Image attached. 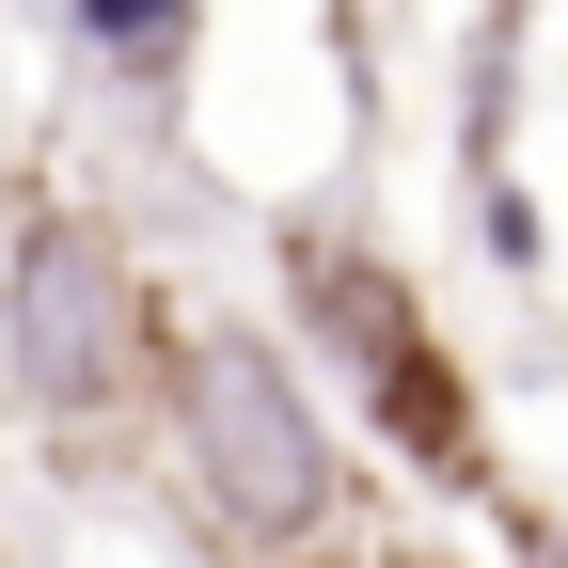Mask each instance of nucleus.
Instances as JSON below:
<instances>
[{"mask_svg":"<svg viewBox=\"0 0 568 568\" xmlns=\"http://www.w3.org/2000/svg\"><path fill=\"white\" fill-rule=\"evenodd\" d=\"M205 0H63V32H80L111 80H174V48H190Z\"/></svg>","mask_w":568,"mask_h":568,"instance_id":"20e7f679","label":"nucleus"},{"mask_svg":"<svg viewBox=\"0 0 568 568\" xmlns=\"http://www.w3.org/2000/svg\"><path fill=\"white\" fill-rule=\"evenodd\" d=\"M159 426H174L190 521L222 537V552H253V568H301L316 537H347V506H364V474H347L332 410H316V379H301V347H268L253 316L174 332Z\"/></svg>","mask_w":568,"mask_h":568,"instance_id":"f257e3e1","label":"nucleus"},{"mask_svg":"<svg viewBox=\"0 0 568 568\" xmlns=\"http://www.w3.org/2000/svg\"><path fill=\"white\" fill-rule=\"evenodd\" d=\"M284 268H301V347H332L395 443L443 474V489H474V395H458V364H443V332H426V301H410L379 253H332V237L284 253Z\"/></svg>","mask_w":568,"mask_h":568,"instance_id":"7ed1b4c3","label":"nucleus"},{"mask_svg":"<svg viewBox=\"0 0 568 568\" xmlns=\"http://www.w3.org/2000/svg\"><path fill=\"white\" fill-rule=\"evenodd\" d=\"M0 379L48 443H111L174 395V332L142 301L126 237L63 190H17L0 205Z\"/></svg>","mask_w":568,"mask_h":568,"instance_id":"f03ea898","label":"nucleus"},{"mask_svg":"<svg viewBox=\"0 0 568 568\" xmlns=\"http://www.w3.org/2000/svg\"><path fill=\"white\" fill-rule=\"evenodd\" d=\"M521 568H568V537H521Z\"/></svg>","mask_w":568,"mask_h":568,"instance_id":"39448f33","label":"nucleus"}]
</instances>
